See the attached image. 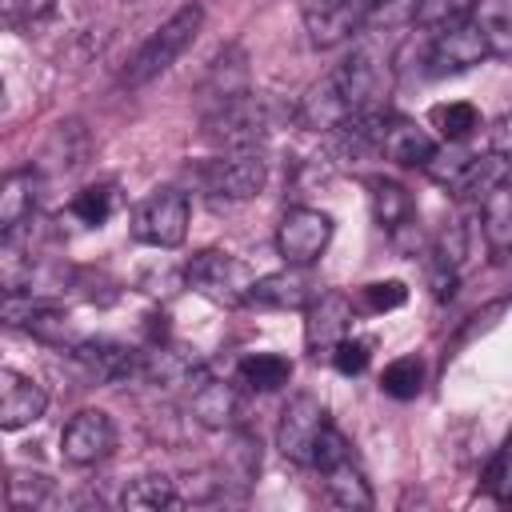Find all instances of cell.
<instances>
[{"label": "cell", "mask_w": 512, "mask_h": 512, "mask_svg": "<svg viewBox=\"0 0 512 512\" xmlns=\"http://www.w3.org/2000/svg\"><path fill=\"white\" fill-rule=\"evenodd\" d=\"M200 24H204V8H200V4H184V8H176V12H172V16H168V20H164L140 48H136V56L128 60V68H124V76H120V84L140 88V84L156 80L160 72H168V68L192 48Z\"/></svg>", "instance_id": "cell-1"}, {"label": "cell", "mask_w": 512, "mask_h": 512, "mask_svg": "<svg viewBox=\"0 0 512 512\" xmlns=\"http://www.w3.org/2000/svg\"><path fill=\"white\" fill-rule=\"evenodd\" d=\"M332 92L340 96L348 116H368V112H384L388 92H392V76L384 56H376L372 48H356L332 76H328Z\"/></svg>", "instance_id": "cell-2"}, {"label": "cell", "mask_w": 512, "mask_h": 512, "mask_svg": "<svg viewBox=\"0 0 512 512\" xmlns=\"http://www.w3.org/2000/svg\"><path fill=\"white\" fill-rule=\"evenodd\" d=\"M268 132V112L264 104L236 88V92H224L216 96V104L204 112V136L212 144H220L224 152H244V148H256Z\"/></svg>", "instance_id": "cell-3"}, {"label": "cell", "mask_w": 512, "mask_h": 512, "mask_svg": "<svg viewBox=\"0 0 512 512\" xmlns=\"http://www.w3.org/2000/svg\"><path fill=\"white\" fill-rule=\"evenodd\" d=\"M184 280L204 300H212L220 308H240V304H248V288H252L256 276L248 272L244 260H236L228 252H216V248H204L188 260Z\"/></svg>", "instance_id": "cell-4"}, {"label": "cell", "mask_w": 512, "mask_h": 512, "mask_svg": "<svg viewBox=\"0 0 512 512\" xmlns=\"http://www.w3.org/2000/svg\"><path fill=\"white\" fill-rule=\"evenodd\" d=\"M188 196L180 188H156L132 212V240L152 248H176L188 236Z\"/></svg>", "instance_id": "cell-5"}, {"label": "cell", "mask_w": 512, "mask_h": 512, "mask_svg": "<svg viewBox=\"0 0 512 512\" xmlns=\"http://www.w3.org/2000/svg\"><path fill=\"white\" fill-rule=\"evenodd\" d=\"M484 56H488V44H484L480 28L472 24V16H460L432 32L424 64H428V76H452V72H468Z\"/></svg>", "instance_id": "cell-6"}, {"label": "cell", "mask_w": 512, "mask_h": 512, "mask_svg": "<svg viewBox=\"0 0 512 512\" xmlns=\"http://www.w3.org/2000/svg\"><path fill=\"white\" fill-rule=\"evenodd\" d=\"M264 176L268 172H264V160H260L256 148L224 152V156H216L200 168V184L216 200H252L264 188Z\"/></svg>", "instance_id": "cell-7"}, {"label": "cell", "mask_w": 512, "mask_h": 512, "mask_svg": "<svg viewBox=\"0 0 512 512\" xmlns=\"http://www.w3.org/2000/svg\"><path fill=\"white\" fill-rule=\"evenodd\" d=\"M308 40L316 48H336L372 20V0H300Z\"/></svg>", "instance_id": "cell-8"}, {"label": "cell", "mask_w": 512, "mask_h": 512, "mask_svg": "<svg viewBox=\"0 0 512 512\" xmlns=\"http://www.w3.org/2000/svg\"><path fill=\"white\" fill-rule=\"evenodd\" d=\"M332 240V216L320 208H288L276 228V248L292 268H308Z\"/></svg>", "instance_id": "cell-9"}, {"label": "cell", "mask_w": 512, "mask_h": 512, "mask_svg": "<svg viewBox=\"0 0 512 512\" xmlns=\"http://www.w3.org/2000/svg\"><path fill=\"white\" fill-rule=\"evenodd\" d=\"M328 428V412L316 396L300 392L288 400V408L280 412V424H276V448L284 460L292 464H308L312 460V448H316V436Z\"/></svg>", "instance_id": "cell-10"}, {"label": "cell", "mask_w": 512, "mask_h": 512, "mask_svg": "<svg viewBox=\"0 0 512 512\" xmlns=\"http://www.w3.org/2000/svg\"><path fill=\"white\" fill-rule=\"evenodd\" d=\"M60 448H64V460L76 464V468H88V464H100L112 456L116 448V424L108 412L100 408H84L76 412L64 432H60Z\"/></svg>", "instance_id": "cell-11"}, {"label": "cell", "mask_w": 512, "mask_h": 512, "mask_svg": "<svg viewBox=\"0 0 512 512\" xmlns=\"http://www.w3.org/2000/svg\"><path fill=\"white\" fill-rule=\"evenodd\" d=\"M308 320H304V344L312 356H328L348 332H352V300L344 292H316L308 304Z\"/></svg>", "instance_id": "cell-12"}, {"label": "cell", "mask_w": 512, "mask_h": 512, "mask_svg": "<svg viewBox=\"0 0 512 512\" xmlns=\"http://www.w3.org/2000/svg\"><path fill=\"white\" fill-rule=\"evenodd\" d=\"M44 408H48L44 388L32 376L0 364V428L4 432L28 428V424H36L44 416Z\"/></svg>", "instance_id": "cell-13"}, {"label": "cell", "mask_w": 512, "mask_h": 512, "mask_svg": "<svg viewBox=\"0 0 512 512\" xmlns=\"http://www.w3.org/2000/svg\"><path fill=\"white\" fill-rule=\"evenodd\" d=\"M72 356H76V364H80L92 380H100V384H120V380H128V376L140 368L136 348H128V344H120V340H112V336L80 340Z\"/></svg>", "instance_id": "cell-14"}, {"label": "cell", "mask_w": 512, "mask_h": 512, "mask_svg": "<svg viewBox=\"0 0 512 512\" xmlns=\"http://www.w3.org/2000/svg\"><path fill=\"white\" fill-rule=\"evenodd\" d=\"M432 152H436V140L420 124L384 112V124H380V156H388L392 164H404V168H424V160Z\"/></svg>", "instance_id": "cell-15"}, {"label": "cell", "mask_w": 512, "mask_h": 512, "mask_svg": "<svg viewBox=\"0 0 512 512\" xmlns=\"http://www.w3.org/2000/svg\"><path fill=\"white\" fill-rule=\"evenodd\" d=\"M320 288H312V280L288 264V272H268L260 280H252L248 288V304L260 308H304Z\"/></svg>", "instance_id": "cell-16"}, {"label": "cell", "mask_w": 512, "mask_h": 512, "mask_svg": "<svg viewBox=\"0 0 512 512\" xmlns=\"http://www.w3.org/2000/svg\"><path fill=\"white\" fill-rule=\"evenodd\" d=\"M480 232L492 248V260H504L512 248V184L500 180L480 196Z\"/></svg>", "instance_id": "cell-17"}, {"label": "cell", "mask_w": 512, "mask_h": 512, "mask_svg": "<svg viewBox=\"0 0 512 512\" xmlns=\"http://www.w3.org/2000/svg\"><path fill=\"white\" fill-rule=\"evenodd\" d=\"M188 408L204 428H228L236 416V388L220 376H196L188 392Z\"/></svg>", "instance_id": "cell-18"}, {"label": "cell", "mask_w": 512, "mask_h": 512, "mask_svg": "<svg viewBox=\"0 0 512 512\" xmlns=\"http://www.w3.org/2000/svg\"><path fill=\"white\" fill-rule=\"evenodd\" d=\"M468 16L484 36L488 56L508 60L512 56V0H476Z\"/></svg>", "instance_id": "cell-19"}, {"label": "cell", "mask_w": 512, "mask_h": 512, "mask_svg": "<svg viewBox=\"0 0 512 512\" xmlns=\"http://www.w3.org/2000/svg\"><path fill=\"white\" fill-rule=\"evenodd\" d=\"M320 476H324L328 496H332L340 508H372V488H368L364 472L356 468L352 452L340 456V460H332L328 468H320Z\"/></svg>", "instance_id": "cell-20"}, {"label": "cell", "mask_w": 512, "mask_h": 512, "mask_svg": "<svg viewBox=\"0 0 512 512\" xmlns=\"http://www.w3.org/2000/svg\"><path fill=\"white\" fill-rule=\"evenodd\" d=\"M372 212H376V224L388 228L392 236H400L404 228H416V204L392 180H376L372 184Z\"/></svg>", "instance_id": "cell-21"}, {"label": "cell", "mask_w": 512, "mask_h": 512, "mask_svg": "<svg viewBox=\"0 0 512 512\" xmlns=\"http://www.w3.org/2000/svg\"><path fill=\"white\" fill-rule=\"evenodd\" d=\"M36 208V176L32 172H12L0 180V232L20 228Z\"/></svg>", "instance_id": "cell-22"}, {"label": "cell", "mask_w": 512, "mask_h": 512, "mask_svg": "<svg viewBox=\"0 0 512 512\" xmlns=\"http://www.w3.org/2000/svg\"><path fill=\"white\" fill-rule=\"evenodd\" d=\"M240 380L256 392H276L292 380V360L280 352H252L240 360Z\"/></svg>", "instance_id": "cell-23"}, {"label": "cell", "mask_w": 512, "mask_h": 512, "mask_svg": "<svg viewBox=\"0 0 512 512\" xmlns=\"http://www.w3.org/2000/svg\"><path fill=\"white\" fill-rule=\"evenodd\" d=\"M120 504L132 512H160V508L180 504V492H176V480H168V476H140L124 488Z\"/></svg>", "instance_id": "cell-24"}, {"label": "cell", "mask_w": 512, "mask_h": 512, "mask_svg": "<svg viewBox=\"0 0 512 512\" xmlns=\"http://www.w3.org/2000/svg\"><path fill=\"white\" fill-rule=\"evenodd\" d=\"M56 484L44 472H28V468H12L4 480V496L12 508H44L52 500Z\"/></svg>", "instance_id": "cell-25"}, {"label": "cell", "mask_w": 512, "mask_h": 512, "mask_svg": "<svg viewBox=\"0 0 512 512\" xmlns=\"http://www.w3.org/2000/svg\"><path fill=\"white\" fill-rule=\"evenodd\" d=\"M432 128L452 144V140H468L476 128H480V112L468 104V100H448V104H436L432 108Z\"/></svg>", "instance_id": "cell-26"}, {"label": "cell", "mask_w": 512, "mask_h": 512, "mask_svg": "<svg viewBox=\"0 0 512 512\" xmlns=\"http://www.w3.org/2000/svg\"><path fill=\"white\" fill-rule=\"evenodd\" d=\"M68 212H72L80 224H88V228H100V224H104V220L116 212V188H108V184L84 188V192H76V196H72Z\"/></svg>", "instance_id": "cell-27"}, {"label": "cell", "mask_w": 512, "mask_h": 512, "mask_svg": "<svg viewBox=\"0 0 512 512\" xmlns=\"http://www.w3.org/2000/svg\"><path fill=\"white\" fill-rule=\"evenodd\" d=\"M424 384V364L416 356H400L392 360L384 372H380V388L392 396V400H412Z\"/></svg>", "instance_id": "cell-28"}, {"label": "cell", "mask_w": 512, "mask_h": 512, "mask_svg": "<svg viewBox=\"0 0 512 512\" xmlns=\"http://www.w3.org/2000/svg\"><path fill=\"white\" fill-rule=\"evenodd\" d=\"M328 356H332V364H336V372H340V376H360V372L368 368V360H372V340H364V336H352V332H348V336H344Z\"/></svg>", "instance_id": "cell-29"}, {"label": "cell", "mask_w": 512, "mask_h": 512, "mask_svg": "<svg viewBox=\"0 0 512 512\" xmlns=\"http://www.w3.org/2000/svg\"><path fill=\"white\" fill-rule=\"evenodd\" d=\"M404 300H408V288L400 280H376L360 288V304L368 312H388V308H400Z\"/></svg>", "instance_id": "cell-30"}, {"label": "cell", "mask_w": 512, "mask_h": 512, "mask_svg": "<svg viewBox=\"0 0 512 512\" xmlns=\"http://www.w3.org/2000/svg\"><path fill=\"white\" fill-rule=\"evenodd\" d=\"M52 8H56V0H0V20H8L16 28H28V24L48 20Z\"/></svg>", "instance_id": "cell-31"}, {"label": "cell", "mask_w": 512, "mask_h": 512, "mask_svg": "<svg viewBox=\"0 0 512 512\" xmlns=\"http://www.w3.org/2000/svg\"><path fill=\"white\" fill-rule=\"evenodd\" d=\"M484 488H488V496L496 500V504H508V452L500 448L496 456H492V464H488V472H484Z\"/></svg>", "instance_id": "cell-32"}, {"label": "cell", "mask_w": 512, "mask_h": 512, "mask_svg": "<svg viewBox=\"0 0 512 512\" xmlns=\"http://www.w3.org/2000/svg\"><path fill=\"white\" fill-rule=\"evenodd\" d=\"M0 100H4V80H0Z\"/></svg>", "instance_id": "cell-33"}]
</instances>
